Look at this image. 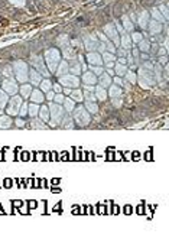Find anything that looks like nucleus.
<instances>
[{"mask_svg": "<svg viewBox=\"0 0 169 247\" xmlns=\"http://www.w3.org/2000/svg\"><path fill=\"white\" fill-rule=\"evenodd\" d=\"M3 74L6 75V78H12V75H13V70H12V67H6L5 70H3Z\"/></svg>", "mask_w": 169, "mask_h": 247, "instance_id": "46", "label": "nucleus"}, {"mask_svg": "<svg viewBox=\"0 0 169 247\" xmlns=\"http://www.w3.org/2000/svg\"><path fill=\"white\" fill-rule=\"evenodd\" d=\"M87 61H88L90 65H97V67H100V65L103 64L101 55H99V54H95V52H88V55H87Z\"/></svg>", "mask_w": 169, "mask_h": 247, "instance_id": "18", "label": "nucleus"}, {"mask_svg": "<svg viewBox=\"0 0 169 247\" xmlns=\"http://www.w3.org/2000/svg\"><path fill=\"white\" fill-rule=\"evenodd\" d=\"M38 117L42 120L43 123H48L49 122V109H48V104H43L39 107V113H38Z\"/></svg>", "mask_w": 169, "mask_h": 247, "instance_id": "19", "label": "nucleus"}, {"mask_svg": "<svg viewBox=\"0 0 169 247\" xmlns=\"http://www.w3.org/2000/svg\"><path fill=\"white\" fill-rule=\"evenodd\" d=\"M84 103V109L88 111L90 114H97L99 113V104H97V101H82Z\"/></svg>", "mask_w": 169, "mask_h": 247, "instance_id": "23", "label": "nucleus"}, {"mask_svg": "<svg viewBox=\"0 0 169 247\" xmlns=\"http://www.w3.org/2000/svg\"><path fill=\"white\" fill-rule=\"evenodd\" d=\"M123 23H124V29H126V30H131V29H133V23L127 19V16L123 18Z\"/></svg>", "mask_w": 169, "mask_h": 247, "instance_id": "44", "label": "nucleus"}, {"mask_svg": "<svg viewBox=\"0 0 169 247\" xmlns=\"http://www.w3.org/2000/svg\"><path fill=\"white\" fill-rule=\"evenodd\" d=\"M147 22H149V14L146 13V12L140 13V16H139V23H140L142 28H146V26H147Z\"/></svg>", "mask_w": 169, "mask_h": 247, "instance_id": "37", "label": "nucleus"}, {"mask_svg": "<svg viewBox=\"0 0 169 247\" xmlns=\"http://www.w3.org/2000/svg\"><path fill=\"white\" fill-rule=\"evenodd\" d=\"M32 84H26V82H23L22 86L19 87V93H20V97L22 98H29V95H30V93H32Z\"/></svg>", "mask_w": 169, "mask_h": 247, "instance_id": "22", "label": "nucleus"}, {"mask_svg": "<svg viewBox=\"0 0 169 247\" xmlns=\"http://www.w3.org/2000/svg\"><path fill=\"white\" fill-rule=\"evenodd\" d=\"M68 71L72 74V75H80L81 72H82V65L81 64H77V62H72L71 65H68Z\"/></svg>", "mask_w": 169, "mask_h": 247, "instance_id": "29", "label": "nucleus"}, {"mask_svg": "<svg viewBox=\"0 0 169 247\" xmlns=\"http://www.w3.org/2000/svg\"><path fill=\"white\" fill-rule=\"evenodd\" d=\"M101 59H103L104 62H114V59H116V58H114V55H113L111 52H104Z\"/></svg>", "mask_w": 169, "mask_h": 247, "instance_id": "42", "label": "nucleus"}, {"mask_svg": "<svg viewBox=\"0 0 169 247\" xmlns=\"http://www.w3.org/2000/svg\"><path fill=\"white\" fill-rule=\"evenodd\" d=\"M153 16H155L156 20H160V13L158 12V10H153Z\"/></svg>", "mask_w": 169, "mask_h": 247, "instance_id": "52", "label": "nucleus"}, {"mask_svg": "<svg viewBox=\"0 0 169 247\" xmlns=\"http://www.w3.org/2000/svg\"><path fill=\"white\" fill-rule=\"evenodd\" d=\"M61 127L64 129H75V123H74V120H72V117L71 116H64V119L61 120V124H59Z\"/></svg>", "mask_w": 169, "mask_h": 247, "instance_id": "26", "label": "nucleus"}, {"mask_svg": "<svg viewBox=\"0 0 169 247\" xmlns=\"http://www.w3.org/2000/svg\"><path fill=\"white\" fill-rule=\"evenodd\" d=\"M39 107H41V106L36 104V103H29L28 104V116L30 117V119H32V117H38Z\"/></svg>", "mask_w": 169, "mask_h": 247, "instance_id": "27", "label": "nucleus"}, {"mask_svg": "<svg viewBox=\"0 0 169 247\" xmlns=\"http://www.w3.org/2000/svg\"><path fill=\"white\" fill-rule=\"evenodd\" d=\"M13 74L16 77V81L19 82H26L28 81V77H29V70H28V65L22 61H18L14 62L13 65Z\"/></svg>", "mask_w": 169, "mask_h": 247, "instance_id": "6", "label": "nucleus"}, {"mask_svg": "<svg viewBox=\"0 0 169 247\" xmlns=\"http://www.w3.org/2000/svg\"><path fill=\"white\" fill-rule=\"evenodd\" d=\"M131 39H133L135 42H140V41H142V35L140 34H133V38H131Z\"/></svg>", "mask_w": 169, "mask_h": 247, "instance_id": "50", "label": "nucleus"}, {"mask_svg": "<svg viewBox=\"0 0 169 247\" xmlns=\"http://www.w3.org/2000/svg\"><path fill=\"white\" fill-rule=\"evenodd\" d=\"M97 82H99L100 87H103V88L107 90L108 87H110V84L113 82L111 75H108L107 72H103V74H100V75L97 77Z\"/></svg>", "mask_w": 169, "mask_h": 247, "instance_id": "12", "label": "nucleus"}, {"mask_svg": "<svg viewBox=\"0 0 169 247\" xmlns=\"http://www.w3.org/2000/svg\"><path fill=\"white\" fill-rule=\"evenodd\" d=\"M64 98H65V95L62 94V93H58V94L54 95V103H56V104H62L64 103Z\"/></svg>", "mask_w": 169, "mask_h": 247, "instance_id": "43", "label": "nucleus"}, {"mask_svg": "<svg viewBox=\"0 0 169 247\" xmlns=\"http://www.w3.org/2000/svg\"><path fill=\"white\" fill-rule=\"evenodd\" d=\"M10 184H12V181H5V186H7V188H9Z\"/></svg>", "mask_w": 169, "mask_h": 247, "instance_id": "54", "label": "nucleus"}, {"mask_svg": "<svg viewBox=\"0 0 169 247\" xmlns=\"http://www.w3.org/2000/svg\"><path fill=\"white\" fill-rule=\"evenodd\" d=\"M7 101H9V94L3 90H0V110H5Z\"/></svg>", "mask_w": 169, "mask_h": 247, "instance_id": "32", "label": "nucleus"}, {"mask_svg": "<svg viewBox=\"0 0 169 247\" xmlns=\"http://www.w3.org/2000/svg\"><path fill=\"white\" fill-rule=\"evenodd\" d=\"M94 95H95L97 101H104L107 98V90L100 86H95L94 87Z\"/></svg>", "mask_w": 169, "mask_h": 247, "instance_id": "20", "label": "nucleus"}, {"mask_svg": "<svg viewBox=\"0 0 169 247\" xmlns=\"http://www.w3.org/2000/svg\"><path fill=\"white\" fill-rule=\"evenodd\" d=\"M133 55H135V58H139V52H137L136 49H133Z\"/></svg>", "mask_w": 169, "mask_h": 247, "instance_id": "53", "label": "nucleus"}, {"mask_svg": "<svg viewBox=\"0 0 169 247\" xmlns=\"http://www.w3.org/2000/svg\"><path fill=\"white\" fill-rule=\"evenodd\" d=\"M149 29H150V34L155 35V34H159L160 32V25L158 23V20H152L149 23Z\"/></svg>", "mask_w": 169, "mask_h": 247, "instance_id": "34", "label": "nucleus"}, {"mask_svg": "<svg viewBox=\"0 0 169 247\" xmlns=\"http://www.w3.org/2000/svg\"><path fill=\"white\" fill-rule=\"evenodd\" d=\"M56 75L61 77V75H65V74H68V64H66V61H61L59 64H58V67H56Z\"/></svg>", "mask_w": 169, "mask_h": 247, "instance_id": "28", "label": "nucleus"}, {"mask_svg": "<svg viewBox=\"0 0 169 247\" xmlns=\"http://www.w3.org/2000/svg\"><path fill=\"white\" fill-rule=\"evenodd\" d=\"M139 84H140L143 88H150V87L155 86V77H153V70L150 65L145 64V67L140 68L139 71Z\"/></svg>", "mask_w": 169, "mask_h": 247, "instance_id": "3", "label": "nucleus"}, {"mask_svg": "<svg viewBox=\"0 0 169 247\" xmlns=\"http://www.w3.org/2000/svg\"><path fill=\"white\" fill-rule=\"evenodd\" d=\"M28 104L29 103H22V106H20V109H19V116L20 117H26L28 116Z\"/></svg>", "mask_w": 169, "mask_h": 247, "instance_id": "39", "label": "nucleus"}, {"mask_svg": "<svg viewBox=\"0 0 169 247\" xmlns=\"http://www.w3.org/2000/svg\"><path fill=\"white\" fill-rule=\"evenodd\" d=\"M29 100H30V103L42 104L43 101H45V94H43V93L39 90V88H36V90H32V93H30V95H29Z\"/></svg>", "mask_w": 169, "mask_h": 247, "instance_id": "10", "label": "nucleus"}, {"mask_svg": "<svg viewBox=\"0 0 169 247\" xmlns=\"http://www.w3.org/2000/svg\"><path fill=\"white\" fill-rule=\"evenodd\" d=\"M139 48H140V51H143V52H147L150 49V43L147 42V41H143V39H142L140 42H139Z\"/></svg>", "mask_w": 169, "mask_h": 247, "instance_id": "41", "label": "nucleus"}, {"mask_svg": "<svg viewBox=\"0 0 169 247\" xmlns=\"http://www.w3.org/2000/svg\"><path fill=\"white\" fill-rule=\"evenodd\" d=\"M82 95H84V100L85 101H97L95 95H94V91L84 90V91H82Z\"/></svg>", "mask_w": 169, "mask_h": 247, "instance_id": "36", "label": "nucleus"}, {"mask_svg": "<svg viewBox=\"0 0 169 247\" xmlns=\"http://www.w3.org/2000/svg\"><path fill=\"white\" fill-rule=\"evenodd\" d=\"M126 71H127V68H126V65L124 64H116L114 65V74L117 77H124V74H126Z\"/></svg>", "mask_w": 169, "mask_h": 247, "instance_id": "31", "label": "nucleus"}, {"mask_svg": "<svg viewBox=\"0 0 169 247\" xmlns=\"http://www.w3.org/2000/svg\"><path fill=\"white\" fill-rule=\"evenodd\" d=\"M104 32H106V35H107V38H108V39H113V41H114V43H116V45H119L117 29L114 28L113 25H107V26L104 28Z\"/></svg>", "mask_w": 169, "mask_h": 247, "instance_id": "15", "label": "nucleus"}, {"mask_svg": "<svg viewBox=\"0 0 169 247\" xmlns=\"http://www.w3.org/2000/svg\"><path fill=\"white\" fill-rule=\"evenodd\" d=\"M90 70H91V72L93 74H95V75L99 77L100 74H103L104 72V68L100 65V67H97V65H90Z\"/></svg>", "mask_w": 169, "mask_h": 247, "instance_id": "40", "label": "nucleus"}, {"mask_svg": "<svg viewBox=\"0 0 169 247\" xmlns=\"http://www.w3.org/2000/svg\"><path fill=\"white\" fill-rule=\"evenodd\" d=\"M111 103L114 104V107H120L123 104V98L119 97V98H111Z\"/></svg>", "mask_w": 169, "mask_h": 247, "instance_id": "47", "label": "nucleus"}, {"mask_svg": "<svg viewBox=\"0 0 169 247\" xmlns=\"http://www.w3.org/2000/svg\"><path fill=\"white\" fill-rule=\"evenodd\" d=\"M28 81H30L32 86H39V82L42 81V74H39L35 68H33V70H29Z\"/></svg>", "mask_w": 169, "mask_h": 247, "instance_id": "14", "label": "nucleus"}, {"mask_svg": "<svg viewBox=\"0 0 169 247\" xmlns=\"http://www.w3.org/2000/svg\"><path fill=\"white\" fill-rule=\"evenodd\" d=\"M0 86H2V80H0Z\"/></svg>", "mask_w": 169, "mask_h": 247, "instance_id": "55", "label": "nucleus"}, {"mask_svg": "<svg viewBox=\"0 0 169 247\" xmlns=\"http://www.w3.org/2000/svg\"><path fill=\"white\" fill-rule=\"evenodd\" d=\"M124 77H126V81H129L130 84H136V81H137L136 72H133L131 70H127L126 74H124Z\"/></svg>", "mask_w": 169, "mask_h": 247, "instance_id": "33", "label": "nucleus"}, {"mask_svg": "<svg viewBox=\"0 0 169 247\" xmlns=\"http://www.w3.org/2000/svg\"><path fill=\"white\" fill-rule=\"evenodd\" d=\"M13 123L16 124L19 129H25L26 126H28V123L25 122V119H23V117H20V116H16V119H14Z\"/></svg>", "mask_w": 169, "mask_h": 247, "instance_id": "38", "label": "nucleus"}, {"mask_svg": "<svg viewBox=\"0 0 169 247\" xmlns=\"http://www.w3.org/2000/svg\"><path fill=\"white\" fill-rule=\"evenodd\" d=\"M122 45H123V49H130L131 48V38L129 35H123L122 36Z\"/></svg>", "mask_w": 169, "mask_h": 247, "instance_id": "35", "label": "nucleus"}, {"mask_svg": "<svg viewBox=\"0 0 169 247\" xmlns=\"http://www.w3.org/2000/svg\"><path fill=\"white\" fill-rule=\"evenodd\" d=\"M84 42H85L87 49H88V52H93L94 49H97V48H99V42L95 41L94 36H87V38L84 39Z\"/></svg>", "mask_w": 169, "mask_h": 247, "instance_id": "24", "label": "nucleus"}, {"mask_svg": "<svg viewBox=\"0 0 169 247\" xmlns=\"http://www.w3.org/2000/svg\"><path fill=\"white\" fill-rule=\"evenodd\" d=\"M107 97L110 98H119V97H123V90L122 87L116 86V84H110L107 90Z\"/></svg>", "mask_w": 169, "mask_h": 247, "instance_id": "11", "label": "nucleus"}, {"mask_svg": "<svg viewBox=\"0 0 169 247\" xmlns=\"http://www.w3.org/2000/svg\"><path fill=\"white\" fill-rule=\"evenodd\" d=\"M71 114H72L71 117L74 120V123L77 124V126H80V127L88 126L90 122H91V114L84 109V106H75V109L72 110Z\"/></svg>", "mask_w": 169, "mask_h": 247, "instance_id": "2", "label": "nucleus"}, {"mask_svg": "<svg viewBox=\"0 0 169 247\" xmlns=\"http://www.w3.org/2000/svg\"><path fill=\"white\" fill-rule=\"evenodd\" d=\"M10 2L16 6H23L25 5V0H10Z\"/></svg>", "mask_w": 169, "mask_h": 247, "instance_id": "51", "label": "nucleus"}, {"mask_svg": "<svg viewBox=\"0 0 169 247\" xmlns=\"http://www.w3.org/2000/svg\"><path fill=\"white\" fill-rule=\"evenodd\" d=\"M22 103H23V98L20 97V95H12L9 98V101H7V104H6L5 110H6V114L7 116H10V117H16V116H19V109H20V106H22Z\"/></svg>", "mask_w": 169, "mask_h": 247, "instance_id": "5", "label": "nucleus"}, {"mask_svg": "<svg viewBox=\"0 0 169 247\" xmlns=\"http://www.w3.org/2000/svg\"><path fill=\"white\" fill-rule=\"evenodd\" d=\"M52 91H54L55 94H58V93H62V86L59 84V82H55V84H52Z\"/></svg>", "mask_w": 169, "mask_h": 247, "instance_id": "45", "label": "nucleus"}, {"mask_svg": "<svg viewBox=\"0 0 169 247\" xmlns=\"http://www.w3.org/2000/svg\"><path fill=\"white\" fill-rule=\"evenodd\" d=\"M13 124V119L7 116V114H2L0 116V129H9Z\"/></svg>", "mask_w": 169, "mask_h": 247, "instance_id": "25", "label": "nucleus"}, {"mask_svg": "<svg viewBox=\"0 0 169 247\" xmlns=\"http://www.w3.org/2000/svg\"><path fill=\"white\" fill-rule=\"evenodd\" d=\"M80 78L77 75H72V74H65V75L59 77V84L62 87H66V88H78L80 87Z\"/></svg>", "mask_w": 169, "mask_h": 247, "instance_id": "7", "label": "nucleus"}, {"mask_svg": "<svg viewBox=\"0 0 169 247\" xmlns=\"http://www.w3.org/2000/svg\"><path fill=\"white\" fill-rule=\"evenodd\" d=\"M68 97H70V98H72V100H74L75 103H78V104H81V103L84 101V95H82V90H80V87H78V88H72Z\"/></svg>", "mask_w": 169, "mask_h": 247, "instance_id": "17", "label": "nucleus"}, {"mask_svg": "<svg viewBox=\"0 0 169 247\" xmlns=\"http://www.w3.org/2000/svg\"><path fill=\"white\" fill-rule=\"evenodd\" d=\"M48 109H49V117H51L48 123L51 124L52 127L59 126V124H61V120L64 119V116L66 114L64 107H62V104H56V103H54V101H49Z\"/></svg>", "mask_w": 169, "mask_h": 247, "instance_id": "1", "label": "nucleus"}, {"mask_svg": "<svg viewBox=\"0 0 169 247\" xmlns=\"http://www.w3.org/2000/svg\"><path fill=\"white\" fill-rule=\"evenodd\" d=\"M54 95H55V93L54 91H48V93H45V100H48V101H52L54 100Z\"/></svg>", "mask_w": 169, "mask_h": 247, "instance_id": "49", "label": "nucleus"}, {"mask_svg": "<svg viewBox=\"0 0 169 247\" xmlns=\"http://www.w3.org/2000/svg\"><path fill=\"white\" fill-rule=\"evenodd\" d=\"M75 106H77V103H75L72 98H70L68 95H65V98H64V103H62V107H64V110H65V113H72V110L75 109Z\"/></svg>", "mask_w": 169, "mask_h": 247, "instance_id": "21", "label": "nucleus"}, {"mask_svg": "<svg viewBox=\"0 0 169 247\" xmlns=\"http://www.w3.org/2000/svg\"><path fill=\"white\" fill-rule=\"evenodd\" d=\"M39 90L42 91L43 94L48 93V91H51L52 90V81L48 80V78L46 80H43V81H41V82H39Z\"/></svg>", "mask_w": 169, "mask_h": 247, "instance_id": "30", "label": "nucleus"}, {"mask_svg": "<svg viewBox=\"0 0 169 247\" xmlns=\"http://www.w3.org/2000/svg\"><path fill=\"white\" fill-rule=\"evenodd\" d=\"M113 84H116V86H119V87H123L124 86V81L122 80V77H116V78L113 80Z\"/></svg>", "mask_w": 169, "mask_h": 247, "instance_id": "48", "label": "nucleus"}, {"mask_svg": "<svg viewBox=\"0 0 169 247\" xmlns=\"http://www.w3.org/2000/svg\"><path fill=\"white\" fill-rule=\"evenodd\" d=\"M81 81L84 82L85 86H95L97 84V75L95 74H93L91 71H87L82 74V78H81Z\"/></svg>", "mask_w": 169, "mask_h": 247, "instance_id": "13", "label": "nucleus"}, {"mask_svg": "<svg viewBox=\"0 0 169 247\" xmlns=\"http://www.w3.org/2000/svg\"><path fill=\"white\" fill-rule=\"evenodd\" d=\"M2 90L9 95H16L19 93V84L14 78H6L2 81Z\"/></svg>", "mask_w": 169, "mask_h": 247, "instance_id": "8", "label": "nucleus"}, {"mask_svg": "<svg viewBox=\"0 0 169 247\" xmlns=\"http://www.w3.org/2000/svg\"><path fill=\"white\" fill-rule=\"evenodd\" d=\"M30 64H32V67L36 70L39 74H43L45 77L49 75V71L46 70V67H45V64H43V58L42 57H38V55H35V57L30 58Z\"/></svg>", "mask_w": 169, "mask_h": 247, "instance_id": "9", "label": "nucleus"}, {"mask_svg": "<svg viewBox=\"0 0 169 247\" xmlns=\"http://www.w3.org/2000/svg\"><path fill=\"white\" fill-rule=\"evenodd\" d=\"M45 61H46L49 74H55L56 67L61 62V55H59V52L56 49H48L46 54H45Z\"/></svg>", "mask_w": 169, "mask_h": 247, "instance_id": "4", "label": "nucleus"}, {"mask_svg": "<svg viewBox=\"0 0 169 247\" xmlns=\"http://www.w3.org/2000/svg\"><path fill=\"white\" fill-rule=\"evenodd\" d=\"M28 126L30 129H35V130H42V129H48L46 127V123H43L42 120L39 117H32L30 122L28 123Z\"/></svg>", "mask_w": 169, "mask_h": 247, "instance_id": "16", "label": "nucleus"}]
</instances>
